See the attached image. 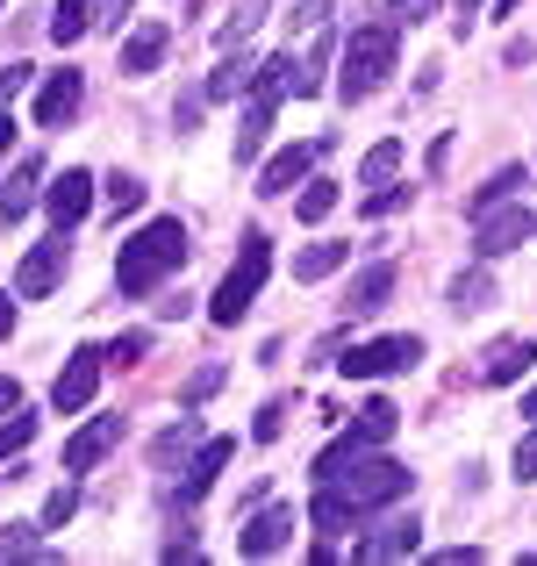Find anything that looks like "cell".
Listing matches in <instances>:
<instances>
[{
	"mask_svg": "<svg viewBox=\"0 0 537 566\" xmlns=\"http://www.w3.org/2000/svg\"><path fill=\"white\" fill-rule=\"evenodd\" d=\"M179 265H187V222L158 216V222H144V230L115 251V287L123 294H158Z\"/></svg>",
	"mask_w": 537,
	"mask_h": 566,
	"instance_id": "obj_1",
	"label": "cell"
},
{
	"mask_svg": "<svg viewBox=\"0 0 537 566\" xmlns=\"http://www.w3.org/2000/svg\"><path fill=\"white\" fill-rule=\"evenodd\" d=\"M394 51H401V14L394 22H358L351 43H345V72H337V94L345 101H372L394 72Z\"/></svg>",
	"mask_w": 537,
	"mask_h": 566,
	"instance_id": "obj_2",
	"label": "cell"
},
{
	"mask_svg": "<svg viewBox=\"0 0 537 566\" xmlns=\"http://www.w3.org/2000/svg\"><path fill=\"white\" fill-rule=\"evenodd\" d=\"M294 94V51L287 57H265L259 72H251V86H244V129H236V166H251V158L265 151V137H273V115H280V101Z\"/></svg>",
	"mask_w": 537,
	"mask_h": 566,
	"instance_id": "obj_3",
	"label": "cell"
},
{
	"mask_svg": "<svg viewBox=\"0 0 537 566\" xmlns=\"http://www.w3.org/2000/svg\"><path fill=\"white\" fill-rule=\"evenodd\" d=\"M265 273H273V237H265V230H244V244H236V265L222 273V287H215V302H208V316H215V323L251 316V302H259Z\"/></svg>",
	"mask_w": 537,
	"mask_h": 566,
	"instance_id": "obj_4",
	"label": "cell"
},
{
	"mask_svg": "<svg viewBox=\"0 0 537 566\" xmlns=\"http://www.w3.org/2000/svg\"><path fill=\"white\" fill-rule=\"evenodd\" d=\"M409 481H415L409 467H394V459H372V452H358L351 467L330 473V488H345L358 510H387V502H401V495H409Z\"/></svg>",
	"mask_w": 537,
	"mask_h": 566,
	"instance_id": "obj_5",
	"label": "cell"
},
{
	"mask_svg": "<svg viewBox=\"0 0 537 566\" xmlns=\"http://www.w3.org/2000/svg\"><path fill=\"white\" fill-rule=\"evenodd\" d=\"M537 237V216L524 201H495V208H481V216H473V251H481V259H502V251H524Z\"/></svg>",
	"mask_w": 537,
	"mask_h": 566,
	"instance_id": "obj_6",
	"label": "cell"
},
{
	"mask_svg": "<svg viewBox=\"0 0 537 566\" xmlns=\"http://www.w3.org/2000/svg\"><path fill=\"white\" fill-rule=\"evenodd\" d=\"M345 380H387V374H409V366H423V337H372V345H351L345 359Z\"/></svg>",
	"mask_w": 537,
	"mask_h": 566,
	"instance_id": "obj_7",
	"label": "cell"
},
{
	"mask_svg": "<svg viewBox=\"0 0 537 566\" xmlns=\"http://www.w3.org/2000/svg\"><path fill=\"white\" fill-rule=\"evenodd\" d=\"M72 230H57V237H43V244H29V259L14 265V294L22 302H43V294L65 280V265H72V244H65Z\"/></svg>",
	"mask_w": 537,
	"mask_h": 566,
	"instance_id": "obj_8",
	"label": "cell"
},
{
	"mask_svg": "<svg viewBox=\"0 0 537 566\" xmlns=\"http://www.w3.org/2000/svg\"><path fill=\"white\" fill-rule=\"evenodd\" d=\"M101 374H108V352H94V345H80L65 359V374L51 380V409L57 416H80L86 401H94V387H101Z\"/></svg>",
	"mask_w": 537,
	"mask_h": 566,
	"instance_id": "obj_9",
	"label": "cell"
},
{
	"mask_svg": "<svg viewBox=\"0 0 537 566\" xmlns=\"http://www.w3.org/2000/svg\"><path fill=\"white\" fill-rule=\"evenodd\" d=\"M294 545V502H273V510H259L244 531H236V553L244 559H273Z\"/></svg>",
	"mask_w": 537,
	"mask_h": 566,
	"instance_id": "obj_10",
	"label": "cell"
},
{
	"mask_svg": "<svg viewBox=\"0 0 537 566\" xmlns=\"http://www.w3.org/2000/svg\"><path fill=\"white\" fill-rule=\"evenodd\" d=\"M115 444H123V416H94L86 430H72V438H65V473H94Z\"/></svg>",
	"mask_w": 537,
	"mask_h": 566,
	"instance_id": "obj_11",
	"label": "cell"
},
{
	"mask_svg": "<svg viewBox=\"0 0 537 566\" xmlns=\"http://www.w3.org/2000/svg\"><path fill=\"white\" fill-rule=\"evenodd\" d=\"M43 208H51V222H57V230H80V222H86V208H94V172H80V166H72L65 180H51V187H43Z\"/></svg>",
	"mask_w": 537,
	"mask_h": 566,
	"instance_id": "obj_12",
	"label": "cell"
},
{
	"mask_svg": "<svg viewBox=\"0 0 537 566\" xmlns=\"http://www.w3.org/2000/svg\"><path fill=\"white\" fill-rule=\"evenodd\" d=\"M80 101H86V80L80 72H51V80H43V94H36V129H65L72 115H80Z\"/></svg>",
	"mask_w": 537,
	"mask_h": 566,
	"instance_id": "obj_13",
	"label": "cell"
},
{
	"mask_svg": "<svg viewBox=\"0 0 537 566\" xmlns=\"http://www.w3.org/2000/svg\"><path fill=\"white\" fill-rule=\"evenodd\" d=\"M330 151V137H316V144H287L280 158H265V172H259V193H294L308 180V166Z\"/></svg>",
	"mask_w": 537,
	"mask_h": 566,
	"instance_id": "obj_14",
	"label": "cell"
},
{
	"mask_svg": "<svg viewBox=\"0 0 537 566\" xmlns=\"http://www.w3.org/2000/svg\"><path fill=\"white\" fill-rule=\"evenodd\" d=\"M230 459H236V438H201V444H193V459H187V481H179V502H201Z\"/></svg>",
	"mask_w": 537,
	"mask_h": 566,
	"instance_id": "obj_15",
	"label": "cell"
},
{
	"mask_svg": "<svg viewBox=\"0 0 537 566\" xmlns=\"http://www.w3.org/2000/svg\"><path fill=\"white\" fill-rule=\"evenodd\" d=\"M415 545H423V524H415V516H394V524H380L372 538H358V545H351V559L380 566V559H409Z\"/></svg>",
	"mask_w": 537,
	"mask_h": 566,
	"instance_id": "obj_16",
	"label": "cell"
},
{
	"mask_svg": "<svg viewBox=\"0 0 537 566\" xmlns=\"http://www.w3.org/2000/svg\"><path fill=\"white\" fill-rule=\"evenodd\" d=\"M530 366H537V345H530V337H495V345L481 352V380H487V387H509V380H524Z\"/></svg>",
	"mask_w": 537,
	"mask_h": 566,
	"instance_id": "obj_17",
	"label": "cell"
},
{
	"mask_svg": "<svg viewBox=\"0 0 537 566\" xmlns=\"http://www.w3.org/2000/svg\"><path fill=\"white\" fill-rule=\"evenodd\" d=\"M308 524L316 531H330V538H345V531L366 524V510L345 495V488H330V481H316V502H308Z\"/></svg>",
	"mask_w": 537,
	"mask_h": 566,
	"instance_id": "obj_18",
	"label": "cell"
},
{
	"mask_svg": "<svg viewBox=\"0 0 537 566\" xmlns=\"http://www.w3.org/2000/svg\"><path fill=\"white\" fill-rule=\"evenodd\" d=\"M387 294H394V259H372L366 273L351 280V294H345V316H372V308H387Z\"/></svg>",
	"mask_w": 537,
	"mask_h": 566,
	"instance_id": "obj_19",
	"label": "cell"
},
{
	"mask_svg": "<svg viewBox=\"0 0 537 566\" xmlns=\"http://www.w3.org/2000/svg\"><path fill=\"white\" fill-rule=\"evenodd\" d=\"M36 193H43V158H22V166L0 180V222H22Z\"/></svg>",
	"mask_w": 537,
	"mask_h": 566,
	"instance_id": "obj_20",
	"label": "cell"
},
{
	"mask_svg": "<svg viewBox=\"0 0 537 566\" xmlns=\"http://www.w3.org/2000/svg\"><path fill=\"white\" fill-rule=\"evenodd\" d=\"M394 430H401V409H394V401H387V395H372L366 409H358V423L345 430V438L358 444V452H372V444H387V438H394Z\"/></svg>",
	"mask_w": 537,
	"mask_h": 566,
	"instance_id": "obj_21",
	"label": "cell"
},
{
	"mask_svg": "<svg viewBox=\"0 0 537 566\" xmlns=\"http://www.w3.org/2000/svg\"><path fill=\"white\" fill-rule=\"evenodd\" d=\"M166 51H172V29L166 22H144L137 36L123 43V72H129V80H144V72H158V57H166Z\"/></svg>",
	"mask_w": 537,
	"mask_h": 566,
	"instance_id": "obj_22",
	"label": "cell"
},
{
	"mask_svg": "<svg viewBox=\"0 0 537 566\" xmlns=\"http://www.w3.org/2000/svg\"><path fill=\"white\" fill-rule=\"evenodd\" d=\"M251 72H259V65H251V51H244V43H230V57H222V65L208 72L201 94H208V101H236V94L251 86Z\"/></svg>",
	"mask_w": 537,
	"mask_h": 566,
	"instance_id": "obj_23",
	"label": "cell"
},
{
	"mask_svg": "<svg viewBox=\"0 0 537 566\" xmlns=\"http://www.w3.org/2000/svg\"><path fill=\"white\" fill-rule=\"evenodd\" d=\"M345 259H351V244H308V251H294V280H330Z\"/></svg>",
	"mask_w": 537,
	"mask_h": 566,
	"instance_id": "obj_24",
	"label": "cell"
},
{
	"mask_svg": "<svg viewBox=\"0 0 537 566\" xmlns=\"http://www.w3.org/2000/svg\"><path fill=\"white\" fill-rule=\"evenodd\" d=\"M487 302H495V280H487L481 265H473V273H459V280H452V308H459V316H481Z\"/></svg>",
	"mask_w": 537,
	"mask_h": 566,
	"instance_id": "obj_25",
	"label": "cell"
},
{
	"mask_svg": "<svg viewBox=\"0 0 537 566\" xmlns=\"http://www.w3.org/2000/svg\"><path fill=\"white\" fill-rule=\"evenodd\" d=\"M86 29H94V0H57L51 8V36L57 43H80Z\"/></svg>",
	"mask_w": 537,
	"mask_h": 566,
	"instance_id": "obj_26",
	"label": "cell"
},
{
	"mask_svg": "<svg viewBox=\"0 0 537 566\" xmlns=\"http://www.w3.org/2000/svg\"><path fill=\"white\" fill-rule=\"evenodd\" d=\"M187 444H201V416H179V423L166 430V438H158V444H151V467H158V473H166V467H172V459H179V452H187Z\"/></svg>",
	"mask_w": 537,
	"mask_h": 566,
	"instance_id": "obj_27",
	"label": "cell"
},
{
	"mask_svg": "<svg viewBox=\"0 0 537 566\" xmlns=\"http://www.w3.org/2000/svg\"><path fill=\"white\" fill-rule=\"evenodd\" d=\"M330 208H337V180H302L294 216H302V222H330Z\"/></svg>",
	"mask_w": 537,
	"mask_h": 566,
	"instance_id": "obj_28",
	"label": "cell"
},
{
	"mask_svg": "<svg viewBox=\"0 0 537 566\" xmlns=\"http://www.w3.org/2000/svg\"><path fill=\"white\" fill-rule=\"evenodd\" d=\"M394 172H401V144L387 137V144H372V151H366V166H358V180H366V187H387Z\"/></svg>",
	"mask_w": 537,
	"mask_h": 566,
	"instance_id": "obj_29",
	"label": "cell"
},
{
	"mask_svg": "<svg viewBox=\"0 0 537 566\" xmlns=\"http://www.w3.org/2000/svg\"><path fill=\"white\" fill-rule=\"evenodd\" d=\"M516 187H524V166H502L495 172V180H487L481 193H473V201H466V216H481V208H495V201H509V193Z\"/></svg>",
	"mask_w": 537,
	"mask_h": 566,
	"instance_id": "obj_30",
	"label": "cell"
},
{
	"mask_svg": "<svg viewBox=\"0 0 537 566\" xmlns=\"http://www.w3.org/2000/svg\"><path fill=\"white\" fill-rule=\"evenodd\" d=\"M316 29H330V0H302V8L287 14V43H294V36L308 43V36H316Z\"/></svg>",
	"mask_w": 537,
	"mask_h": 566,
	"instance_id": "obj_31",
	"label": "cell"
},
{
	"mask_svg": "<svg viewBox=\"0 0 537 566\" xmlns=\"http://www.w3.org/2000/svg\"><path fill=\"white\" fill-rule=\"evenodd\" d=\"M0 559H51V553L36 545V524H8L0 531Z\"/></svg>",
	"mask_w": 537,
	"mask_h": 566,
	"instance_id": "obj_32",
	"label": "cell"
},
{
	"mask_svg": "<svg viewBox=\"0 0 537 566\" xmlns=\"http://www.w3.org/2000/svg\"><path fill=\"white\" fill-rule=\"evenodd\" d=\"M144 352H151V331H123V337L108 345V366H115V374H129V366H137Z\"/></svg>",
	"mask_w": 537,
	"mask_h": 566,
	"instance_id": "obj_33",
	"label": "cell"
},
{
	"mask_svg": "<svg viewBox=\"0 0 537 566\" xmlns=\"http://www.w3.org/2000/svg\"><path fill=\"white\" fill-rule=\"evenodd\" d=\"M259 22H265V0H236V14L222 22V43H244V36H251Z\"/></svg>",
	"mask_w": 537,
	"mask_h": 566,
	"instance_id": "obj_34",
	"label": "cell"
},
{
	"mask_svg": "<svg viewBox=\"0 0 537 566\" xmlns=\"http://www.w3.org/2000/svg\"><path fill=\"white\" fill-rule=\"evenodd\" d=\"M108 208H115V216H137V208H144V180L115 172V180H108Z\"/></svg>",
	"mask_w": 537,
	"mask_h": 566,
	"instance_id": "obj_35",
	"label": "cell"
},
{
	"mask_svg": "<svg viewBox=\"0 0 537 566\" xmlns=\"http://www.w3.org/2000/svg\"><path fill=\"white\" fill-rule=\"evenodd\" d=\"M72 510H80V488H57V495L43 502V531H65V524H72Z\"/></svg>",
	"mask_w": 537,
	"mask_h": 566,
	"instance_id": "obj_36",
	"label": "cell"
},
{
	"mask_svg": "<svg viewBox=\"0 0 537 566\" xmlns=\"http://www.w3.org/2000/svg\"><path fill=\"white\" fill-rule=\"evenodd\" d=\"M29 438H36V416H14V423H0V459L29 452Z\"/></svg>",
	"mask_w": 537,
	"mask_h": 566,
	"instance_id": "obj_37",
	"label": "cell"
},
{
	"mask_svg": "<svg viewBox=\"0 0 537 566\" xmlns=\"http://www.w3.org/2000/svg\"><path fill=\"white\" fill-rule=\"evenodd\" d=\"M280 430H287V401H265V409H259V423H251V438H259V444H273Z\"/></svg>",
	"mask_w": 537,
	"mask_h": 566,
	"instance_id": "obj_38",
	"label": "cell"
},
{
	"mask_svg": "<svg viewBox=\"0 0 537 566\" xmlns=\"http://www.w3.org/2000/svg\"><path fill=\"white\" fill-rule=\"evenodd\" d=\"M394 208H409V187H372V193H366V216H372V222L394 216Z\"/></svg>",
	"mask_w": 537,
	"mask_h": 566,
	"instance_id": "obj_39",
	"label": "cell"
},
{
	"mask_svg": "<svg viewBox=\"0 0 537 566\" xmlns=\"http://www.w3.org/2000/svg\"><path fill=\"white\" fill-rule=\"evenodd\" d=\"M129 8H137V0H94V29H123Z\"/></svg>",
	"mask_w": 537,
	"mask_h": 566,
	"instance_id": "obj_40",
	"label": "cell"
},
{
	"mask_svg": "<svg viewBox=\"0 0 537 566\" xmlns=\"http://www.w3.org/2000/svg\"><path fill=\"white\" fill-rule=\"evenodd\" d=\"M516 481H524V488L537 481V430H530L524 444H516Z\"/></svg>",
	"mask_w": 537,
	"mask_h": 566,
	"instance_id": "obj_41",
	"label": "cell"
},
{
	"mask_svg": "<svg viewBox=\"0 0 537 566\" xmlns=\"http://www.w3.org/2000/svg\"><path fill=\"white\" fill-rule=\"evenodd\" d=\"M215 387H222V366H201V374H193V380H187V401H201V395H215Z\"/></svg>",
	"mask_w": 537,
	"mask_h": 566,
	"instance_id": "obj_42",
	"label": "cell"
},
{
	"mask_svg": "<svg viewBox=\"0 0 537 566\" xmlns=\"http://www.w3.org/2000/svg\"><path fill=\"white\" fill-rule=\"evenodd\" d=\"M201 108H208V94H187V101L172 108V123H179V129H193V123H201Z\"/></svg>",
	"mask_w": 537,
	"mask_h": 566,
	"instance_id": "obj_43",
	"label": "cell"
},
{
	"mask_svg": "<svg viewBox=\"0 0 537 566\" xmlns=\"http://www.w3.org/2000/svg\"><path fill=\"white\" fill-rule=\"evenodd\" d=\"M29 86V65H0V101H14Z\"/></svg>",
	"mask_w": 537,
	"mask_h": 566,
	"instance_id": "obj_44",
	"label": "cell"
},
{
	"mask_svg": "<svg viewBox=\"0 0 537 566\" xmlns=\"http://www.w3.org/2000/svg\"><path fill=\"white\" fill-rule=\"evenodd\" d=\"M394 14H401V22H430V14H438V0H394Z\"/></svg>",
	"mask_w": 537,
	"mask_h": 566,
	"instance_id": "obj_45",
	"label": "cell"
},
{
	"mask_svg": "<svg viewBox=\"0 0 537 566\" xmlns=\"http://www.w3.org/2000/svg\"><path fill=\"white\" fill-rule=\"evenodd\" d=\"M22 409V380H0V416H14Z\"/></svg>",
	"mask_w": 537,
	"mask_h": 566,
	"instance_id": "obj_46",
	"label": "cell"
},
{
	"mask_svg": "<svg viewBox=\"0 0 537 566\" xmlns=\"http://www.w3.org/2000/svg\"><path fill=\"white\" fill-rule=\"evenodd\" d=\"M14 331V302H8V287H0V337Z\"/></svg>",
	"mask_w": 537,
	"mask_h": 566,
	"instance_id": "obj_47",
	"label": "cell"
},
{
	"mask_svg": "<svg viewBox=\"0 0 537 566\" xmlns=\"http://www.w3.org/2000/svg\"><path fill=\"white\" fill-rule=\"evenodd\" d=\"M481 14V0H459V36H466V22Z\"/></svg>",
	"mask_w": 537,
	"mask_h": 566,
	"instance_id": "obj_48",
	"label": "cell"
},
{
	"mask_svg": "<svg viewBox=\"0 0 537 566\" xmlns=\"http://www.w3.org/2000/svg\"><path fill=\"white\" fill-rule=\"evenodd\" d=\"M8 144H14V115H0V151H8Z\"/></svg>",
	"mask_w": 537,
	"mask_h": 566,
	"instance_id": "obj_49",
	"label": "cell"
},
{
	"mask_svg": "<svg viewBox=\"0 0 537 566\" xmlns=\"http://www.w3.org/2000/svg\"><path fill=\"white\" fill-rule=\"evenodd\" d=\"M524 416H530V423H537V387H530V395H524Z\"/></svg>",
	"mask_w": 537,
	"mask_h": 566,
	"instance_id": "obj_50",
	"label": "cell"
}]
</instances>
